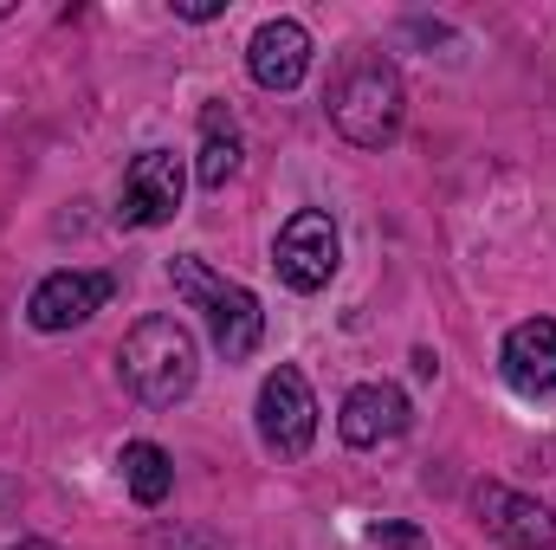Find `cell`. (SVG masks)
<instances>
[{
	"label": "cell",
	"mask_w": 556,
	"mask_h": 550,
	"mask_svg": "<svg viewBox=\"0 0 556 550\" xmlns=\"http://www.w3.org/2000/svg\"><path fill=\"white\" fill-rule=\"evenodd\" d=\"M324 111L337 124V137L356 142V149H382V142L402 137V117H408V91H402V72L395 59H382L376 46H356L330 91H324Z\"/></svg>",
	"instance_id": "1"
},
{
	"label": "cell",
	"mask_w": 556,
	"mask_h": 550,
	"mask_svg": "<svg viewBox=\"0 0 556 550\" xmlns=\"http://www.w3.org/2000/svg\"><path fill=\"white\" fill-rule=\"evenodd\" d=\"M117 376H124V389L137 396L142 409L188 402L194 396V376H201L194 330L181 317H142V324H130V337L117 343Z\"/></svg>",
	"instance_id": "2"
},
{
	"label": "cell",
	"mask_w": 556,
	"mask_h": 550,
	"mask_svg": "<svg viewBox=\"0 0 556 550\" xmlns=\"http://www.w3.org/2000/svg\"><path fill=\"white\" fill-rule=\"evenodd\" d=\"M168 278H175V291L207 317V337H214V350H220L227 363H247V357L260 350V337H266V311H260V298H253L247 285L207 273L194 253H181V260L168 266Z\"/></svg>",
	"instance_id": "3"
},
{
	"label": "cell",
	"mask_w": 556,
	"mask_h": 550,
	"mask_svg": "<svg viewBox=\"0 0 556 550\" xmlns=\"http://www.w3.org/2000/svg\"><path fill=\"white\" fill-rule=\"evenodd\" d=\"M337 260H343V240H337V221L324 208H298L285 227H278L273 266L291 291H324L337 278Z\"/></svg>",
	"instance_id": "4"
},
{
	"label": "cell",
	"mask_w": 556,
	"mask_h": 550,
	"mask_svg": "<svg viewBox=\"0 0 556 550\" xmlns=\"http://www.w3.org/2000/svg\"><path fill=\"white\" fill-rule=\"evenodd\" d=\"M260 440L273 447L278 460L311 453V440H317V396H311L304 370L278 363L273 376L260 383Z\"/></svg>",
	"instance_id": "5"
},
{
	"label": "cell",
	"mask_w": 556,
	"mask_h": 550,
	"mask_svg": "<svg viewBox=\"0 0 556 550\" xmlns=\"http://www.w3.org/2000/svg\"><path fill=\"white\" fill-rule=\"evenodd\" d=\"M181 188H188V168L181 155L168 149H142L124 175V195H117V221L124 227H162L181 214Z\"/></svg>",
	"instance_id": "6"
},
{
	"label": "cell",
	"mask_w": 556,
	"mask_h": 550,
	"mask_svg": "<svg viewBox=\"0 0 556 550\" xmlns=\"http://www.w3.org/2000/svg\"><path fill=\"white\" fill-rule=\"evenodd\" d=\"M111 291H117V278H111V273H52V278H39V285H33L26 317H33V330L59 337V330L91 324V317L111 304Z\"/></svg>",
	"instance_id": "7"
},
{
	"label": "cell",
	"mask_w": 556,
	"mask_h": 550,
	"mask_svg": "<svg viewBox=\"0 0 556 550\" xmlns=\"http://www.w3.org/2000/svg\"><path fill=\"white\" fill-rule=\"evenodd\" d=\"M472 512H479V525L505 550H551L556 545V512L538 505V499H525V492H511V486H479Z\"/></svg>",
	"instance_id": "8"
},
{
	"label": "cell",
	"mask_w": 556,
	"mask_h": 550,
	"mask_svg": "<svg viewBox=\"0 0 556 550\" xmlns=\"http://www.w3.org/2000/svg\"><path fill=\"white\" fill-rule=\"evenodd\" d=\"M408 421H415V409H408V396L395 383H356L343 396V409H337V434L350 447H382V440H402Z\"/></svg>",
	"instance_id": "9"
},
{
	"label": "cell",
	"mask_w": 556,
	"mask_h": 550,
	"mask_svg": "<svg viewBox=\"0 0 556 550\" xmlns=\"http://www.w3.org/2000/svg\"><path fill=\"white\" fill-rule=\"evenodd\" d=\"M247 72L260 91H298L311 72V33L298 20H266L247 46Z\"/></svg>",
	"instance_id": "10"
},
{
	"label": "cell",
	"mask_w": 556,
	"mask_h": 550,
	"mask_svg": "<svg viewBox=\"0 0 556 550\" xmlns=\"http://www.w3.org/2000/svg\"><path fill=\"white\" fill-rule=\"evenodd\" d=\"M498 370L518 396H551L556 389V317H525L511 324L505 350H498Z\"/></svg>",
	"instance_id": "11"
},
{
	"label": "cell",
	"mask_w": 556,
	"mask_h": 550,
	"mask_svg": "<svg viewBox=\"0 0 556 550\" xmlns=\"http://www.w3.org/2000/svg\"><path fill=\"white\" fill-rule=\"evenodd\" d=\"M233 175H240V130H233V111H227V104H207V111H201V162H194V182H201L207 195H220Z\"/></svg>",
	"instance_id": "12"
},
{
	"label": "cell",
	"mask_w": 556,
	"mask_h": 550,
	"mask_svg": "<svg viewBox=\"0 0 556 550\" xmlns=\"http://www.w3.org/2000/svg\"><path fill=\"white\" fill-rule=\"evenodd\" d=\"M124 486H130L137 505H162V499L175 492V460H168L155 440H130V447H124Z\"/></svg>",
	"instance_id": "13"
},
{
	"label": "cell",
	"mask_w": 556,
	"mask_h": 550,
	"mask_svg": "<svg viewBox=\"0 0 556 550\" xmlns=\"http://www.w3.org/2000/svg\"><path fill=\"white\" fill-rule=\"evenodd\" d=\"M369 545H389V550H420L415 525H369Z\"/></svg>",
	"instance_id": "14"
},
{
	"label": "cell",
	"mask_w": 556,
	"mask_h": 550,
	"mask_svg": "<svg viewBox=\"0 0 556 550\" xmlns=\"http://www.w3.org/2000/svg\"><path fill=\"white\" fill-rule=\"evenodd\" d=\"M175 13H181V20H194V26H201V20H220V13H227V7H220V0H175Z\"/></svg>",
	"instance_id": "15"
},
{
	"label": "cell",
	"mask_w": 556,
	"mask_h": 550,
	"mask_svg": "<svg viewBox=\"0 0 556 550\" xmlns=\"http://www.w3.org/2000/svg\"><path fill=\"white\" fill-rule=\"evenodd\" d=\"M13 550H59V545H46V538H26V545H13Z\"/></svg>",
	"instance_id": "16"
},
{
	"label": "cell",
	"mask_w": 556,
	"mask_h": 550,
	"mask_svg": "<svg viewBox=\"0 0 556 550\" xmlns=\"http://www.w3.org/2000/svg\"><path fill=\"white\" fill-rule=\"evenodd\" d=\"M0 20H7V7H0Z\"/></svg>",
	"instance_id": "17"
}]
</instances>
